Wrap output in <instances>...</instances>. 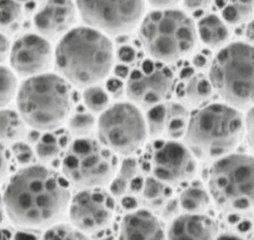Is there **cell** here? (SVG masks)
<instances>
[{
  "label": "cell",
  "instance_id": "1",
  "mask_svg": "<svg viewBox=\"0 0 254 240\" xmlns=\"http://www.w3.org/2000/svg\"><path fill=\"white\" fill-rule=\"evenodd\" d=\"M70 200L67 179L39 164L27 165L14 173L3 195L10 219L29 228L50 227L64 216Z\"/></svg>",
  "mask_w": 254,
  "mask_h": 240
},
{
  "label": "cell",
  "instance_id": "2",
  "mask_svg": "<svg viewBox=\"0 0 254 240\" xmlns=\"http://www.w3.org/2000/svg\"><path fill=\"white\" fill-rule=\"evenodd\" d=\"M54 59L61 76L78 87H87L109 74L114 61L113 45L102 31L79 26L62 37Z\"/></svg>",
  "mask_w": 254,
  "mask_h": 240
},
{
  "label": "cell",
  "instance_id": "3",
  "mask_svg": "<svg viewBox=\"0 0 254 240\" xmlns=\"http://www.w3.org/2000/svg\"><path fill=\"white\" fill-rule=\"evenodd\" d=\"M185 142L195 157L215 161L234 151L245 136V119L228 103L203 105L190 116Z\"/></svg>",
  "mask_w": 254,
  "mask_h": 240
},
{
  "label": "cell",
  "instance_id": "4",
  "mask_svg": "<svg viewBox=\"0 0 254 240\" xmlns=\"http://www.w3.org/2000/svg\"><path fill=\"white\" fill-rule=\"evenodd\" d=\"M16 104L28 126L45 131L57 129L71 109L70 82L57 74L29 77L17 91Z\"/></svg>",
  "mask_w": 254,
  "mask_h": 240
},
{
  "label": "cell",
  "instance_id": "5",
  "mask_svg": "<svg viewBox=\"0 0 254 240\" xmlns=\"http://www.w3.org/2000/svg\"><path fill=\"white\" fill-rule=\"evenodd\" d=\"M139 35L149 57L166 64L189 57L198 38L190 16L175 8L156 9L144 15Z\"/></svg>",
  "mask_w": 254,
  "mask_h": 240
},
{
  "label": "cell",
  "instance_id": "6",
  "mask_svg": "<svg viewBox=\"0 0 254 240\" xmlns=\"http://www.w3.org/2000/svg\"><path fill=\"white\" fill-rule=\"evenodd\" d=\"M209 67V80L223 101L241 110L254 105V44H226L218 51Z\"/></svg>",
  "mask_w": 254,
  "mask_h": 240
},
{
  "label": "cell",
  "instance_id": "7",
  "mask_svg": "<svg viewBox=\"0 0 254 240\" xmlns=\"http://www.w3.org/2000/svg\"><path fill=\"white\" fill-rule=\"evenodd\" d=\"M208 190L224 213L250 212L254 208V157L233 154L214 161L208 173Z\"/></svg>",
  "mask_w": 254,
  "mask_h": 240
},
{
  "label": "cell",
  "instance_id": "8",
  "mask_svg": "<svg viewBox=\"0 0 254 240\" xmlns=\"http://www.w3.org/2000/svg\"><path fill=\"white\" fill-rule=\"evenodd\" d=\"M118 159L101 141L78 137L67 148L63 160L64 177L76 188L109 184L117 172Z\"/></svg>",
  "mask_w": 254,
  "mask_h": 240
},
{
  "label": "cell",
  "instance_id": "9",
  "mask_svg": "<svg viewBox=\"0 0 254 240\" xmlns=\"http://www.w3.org/2000/svg\"><path fill=\"white\" fill-rule=\"evenodd\" d=\"M99 139L122 155H130L143 146L147 137L146 122L139 107L118 102L102 112L98 123Z\"/></svg>",
  "mask_w": 254,
  "mask_h": 240
},
{
  "label": "cell",
  "instance_id": "10",
  "mask_svg": "<svg viewBox=\"0 0 254 240\" xmlns=\"http://www.w3.org/2000/svg\"><path fill=\"white\" fill-rule=\"evenodd\" d=\"M76 5L86 25L111 36L136 28L145 10V0H76Z\"/></svg>",
  "mask_w": 254,
  "mask_h": 240
},
{
  "label": "cell",
  "instance_id": "11",
  "mask_svg": "<svg viewBox=\"0 0 254 240\" xmlns=\"http://www.w3.org/2000/svg\"><path fill=\"white\" fill-rule=\"evenodd\" d=\"M144 167L150 176L170 187H177L195 176L197 163L186 144L173 139L158 140L147 152Z\"/></svg>",
  "mask_w": 254,
  "mask_h": 240
},
{
  "label": "cell",
  "instance_id": "12",
  "mask_svg": "<svg viewBox=\"0 0 254 240\" xmlns=\"http://www.w3.org/2000/svg\"><path fill=\"white\" fill-rule=\"evenodd\" d=\"M175 76L165 63L145 59L135 66L127 77V97L143 109L167 101L172 95Z\"/></svg>",
  "mask_w": 254,
  "mask_h": 240
},
{
  "label": "cell",
  "instance_id": "13",
  "mask_svg": "<svg viewBox=\"0 0 254 240\" xmlns=\"http://www.w3.org/2000/svg\"><path fill=\"white\" fill-rule=\"evenodd\" d=\"M112 195L101 187L79 190L69 204L73 226L83 233H98L107 227L114 215Z\"/></svg>",
  "mask_w": 254,
  "mask_h": 240
},
{
  "label": "cell",
  "instance_id": "14",
  "mask_svg": "<svg viewBox=\"0 0 254 240\" xmlns=\"http://www.w3.org/2000/svg\"><path fill=\"white\" fill-rule=\"evenodd\" d=\"M53 49L48 38L39 34H26L17 38L10 50V64L20 76L44 73L53 62Z\"/></svg>",
  "mask_w": 254,
  "mask_h": 240
},
{
  "label": "cell",
  "instance_id": "15",
  "mask_svg": "<svg viewBox=\"0 0 254 240\" xmlns=\"http://www.w3.org/2000/svg\"><path fill=\"white\" fill-rule=\"evenodd\" d=\"M77 8L74 0H43L34 15L38 34L48 39L62 38L73 28Z\"/></svg>",
  "mask_w": 254,
  "mask_h": 240
},
{
  "label": "cell",
  "instance_id": "16",
  "mask_svg": "<svg viewBox=\"0 0 254 240\" xmlns=\"http://www.w3.org/2000/svg\"><path fill=\"white\" fill-rule=\"evenodd\" d=\"M186 106L175 101H163L153 105L145 115L147 133L151 137L177 140L186 133L190 120Z\"/></svg>",
  "mask_w": 254,
  "mask_h": 240
},
{
  "label": "cell",
  "instance_id": "17",
  "mask_svg": "<svg viewBox=\"0 0 254 240\" xmlns=\"http://www.w3.org/2000/svg\"><path fill=\"white\" fill-rule=\"evenodd\" d=\"M219 228L214 219L203 214L186 213L173 218L166 236L169 240H214Z\"/></svg>",
  "mask_w": 254,
  "mask_h": 240
},
{
  "label": "cell",
  "instance_id": "18",
  "mask_svg": "<svg viewBox=\"0 0 254 240\" xmlns=\"http://www.w3.org/2000/svg\"><path fill=\"white\" fill-rule=\"evenodd\" d=\"M165 236L161 221L148 210L140 209L127 214L121 224V240H163Z\"/></svg>",
  "mask_w": 254,
  "mask_h": 240
},
{
  "label": "cell",
  "instance_id": "19",
  "mask_svg": "<svg viewBox=\"0 0 254 240\" xmlns=\"http://www.w3.org/2000/svg\"><path fill=\"white\" fill-rule=\"evenodd\" d=\"M196 29L201 40L211 49L222 48L229 41V28L226 22L214 13L203 16L199 20Z\"/></svg>",
  "mask_w": 254,
  "mask_h": 240
},
{
  "label": "cell",
  "instance_id": "20",
  "mask_svg": "<svg viewBox=\"0 0 254 240\" xmlns=\"http://www.w3.org/2000/svg\"><path fill=\"white\" fill-rule=\"evenodd\" d=\"M70 135L65 129L47 130L39 137L36 145V153L44 162H54L69 147Z\"/></svg>",
  "mask_w": 254,
  "mask_h": 240
},
{
  "label": "cell",
  "instance_id": "21",
  "mask_svg": "<svg viewBox=\"0 0 254 240\" xmlns=\"http://www.w3.org/2000/svg\"><path fill=\"white\" fill-rule=\"evenodd\" d=\"M180 207L185 213L203 214L209 206L210 194L199 182H194L180 195Z\"/></svg>",
  "mask_w": 254,
  "mask_h": 240
},
{
  "label": "cell",
  "instance_id": "22",
  "mask_svg": "<svg viewBox=\"0 0 254 240\" xmlns=\"http://www.w3.org/2000/svg\"><path fill=\"white\" fill-rule=\"evenodd\" d=\"M25 122L19 112L0 108V142H16L25 135Z\"/></svg>",
  "mask_w": 254,
  "mask_h": 240
},
{
  "label": "cell",
  "instance_id": "23",
  "mask_svg": "<svg viewBox=\"0 0 254 240\" xmlns=\"http://www.w3.org/2000/svg\"><path fill=\"white\" fill-rule=\"evenodd\" d=\"M214 92L209 78L199 73L190 78L185 88V95L192 105H201L208 101Z\"/></svg>",
  "mask_w": 254,
  "mask_h": 240
},
{
  "label": "cell",
  "instance_id": "24",
  "mask_svg": "<svg viewBox=\"0 0 254 240\" xmlns=\"http://www.w3.org/2000/svg\"><path fill=\"white\" fill-rule=\"evenodd\" d=\"M254 13V0H227L222 7V18L230 25L250 20Z\"/></svg>",
  "mask_w": 254,
  "mask_h": 240
},
{
  "label": "cell",
  "instance_id": "25",
  "mask_svg": "<svg viewBox=\"0 0 254 240\" xmlns=\"http://www.w3.org/2000/svg\"><path fill=\"white\" fill-rule=\"evenodd\" d=\"M23 17L22 4L17 0H0V28H17Z\"/></svg>",
  "mask_w": 254,
  "mask_h": 240
},
{
  "label": "cell",
  "instance_id": "26",
  "mask_svg": "<svg viewBox=\"0 0 254 240\" xmlns=\"http://www.w3.org/2000/svg\"><path fill=\"white\" fill-rule=\"evenodd\" d=\"M83 101L85 106L93 112L104 111L110 102V97L107 90L100 85L92 84L87 86L83 92Z\"/></svg>",
  "mask_w": 254,
  "mask_h": 240
},
{
  "label": "cell",
  "instance_id": "27",
  "mask_svg": "<svg viewBox=\"0 0 254 240\" xmlns=\"http://www.w3.org/2000/svg\"><path fill=\"white\" fill-rule=\"evenodd\" d=\"M141 192L143 198L155 206V203L163 204L164 199L170 196L171 187L153 176H149L144 180Z\"/></svg>",
  "mask_w": 254,
  "mask_h": 240
},
{
  "label": "cell",
  "instance_id": "28",
  "mask_svg": "<svg viewBox=\"0 0 254 240\" xmlns=\"http://www.w3.org/2000/svg\"><path fill=\"white\" fill-rule=\"evenodd\" d=\"M17 89V80L13 72L0 65V108L5 107L13 100Z\"/></svg>",
  "mask_w": 254,
  "mask_h": 240
},
{
  "label": "cell",
  "instance_id": "29",
  "mask_svg": "<svg viewBox=\"0 0 254 240\" xmlns=\"http://www.w3.org/2000/svg\"><path fill=\"white\" fill-rule=\"evenodd\" d=\"M96 126V119L92 114L78 111L75 113L68 122L69 130L77 137H85L89 135Z\"/></svg>",
  "mask_w": 254,
  "mask_h": 240
},
{
  "label": "cell",
  "instance_id": "30",
  "mask_svg": "<svg viewBox=\"0 0 254 240\" xmlns=\"http://www.w3.org/2000/svg\"><path fill=\"white\" fill-rule=\"evenodd\" d=\"M45 240H83L85 234L77 228L66 224L52 225L44 234Z\"/></svg>",
  "mask_w": 254,
  "mask_h": 240
},
{
  "label": "cell",
  "instance_id": "31",
  "mask_svg": "<svg viewBox=\"0 0 254 240\" xmlns=\"http://www.w3.org/2000/svg\"><path fill=\"white\" fill-rule=\"evenodd\" d=\"M12 153L14 160L23 166L36 163V154L27 143L18 141L14 142L12 146Z\"/></svg>",
  "mask_w": 254,
  "mask_h": 240
},
{
  "label": "cell",
  "instance_id": "32",
  "mask_svg": "<svg viewBox=\"0 0 254 240\" xmlns=\"http://www.w3.org/2000/svg\"><path fill=\"white\" fill-rule=\"evenodd\" d=\"M246 212H237V213H227L228 223L232 230L237 232V235H246L253 230V220L245 216ZM240 238V237H239ZM241 239V238H240Z\"/></svg>",
  "mask_w": 254,
  "mask_h": 240
},
{
  "label": "cell",
  "instance_id": "33",
  "mask_svg": "<svg viewBox=\"0 0 254 240\" xmlns=\"http://www.w3.org/2000/svg\"><path fill=\"white\" fill-rule=\"evenodd\" d=\"M138 172H139V164L137 163V161L134 158H127L126 160H124L123 164L121 165L118 176L124 179L129 186L130 181L134 177L138 175Z\"/></svg>",
  "mask_w": 254,
  "mask_h": 240
},
{
  "label": "cell",
  "instance_id": "34",
  "mask_svg": "<svg viewBox=\"0 0 254 240\" xmlns=\"http://www.w3.org/2000/svg\"><path fill=\"white\" fill-rule=\"evenodd\" d=\"M11 170V154L0 142V183H2Z\"/></svg>",
  "mask_w": 254,
  "mask_h": 240
},
{
  "label": "cell",
  "instance_id": "35",
  "mask_svg": "<svg viewBox=\"0 0 254 240\" xmlns=\"http://www.w3.org/2000/svg\"><path fill=\"white\" fill-rule=\"evenodd\" d=\"M245 135L250 148L254 152V104L249 108V112L245 119Z\"/></svg>",
  "mask_w": 254,
  "mask_h": 240
},
{
  "label": "cell",
  "instance_id": "36",
  "mask_svg": "<svg viewBox=\"0 0 254 240\" xmlns=\"http://www.w3.org/2000/svg\"><path fill=\"white\" fill-rule=\"evenodd\" d=\"M119 61L124 64H133L137 59V51L131 45H123L117 52Z\"/></svg>",
  "mask_w": 254,
  "mask_h": 240
},
{
  "label": "cell",
  "instance_id": "37",
  "mask_svg": "<svg viewBox=\"0 0 254 240\" xmlns=\"http://www.w3.org/2000/svg\"><path fill=\"white\" fill-rule=\"evenodd\" d=\"M106 90L116 99H119L123 96L125 91L124 82L118 78H111L106 82Z\"/></svg>",
  "mask_w": 254,
  "mask_h": 240
},
{
  "label": "cell",
  "instance_id": "38",
  "mask_svg": "<svg viewBox=\"0 0 254 240\" xmlns=\"http://www.w3.org/2000/svg\"><path fill=\"white\" fill-rule=\"evenodd\" d=\"M212 0H183L184 6L189 11H198L210 5Z\"/></svg>",
  "mask_w": 254,
  "mask_h": 240
},
{
  "label": "cell",
  "instance_id": "39",
  "mask_svg": "<svg viewBox=\"0 0 254 240\" xmlns=\"http://www.w3.org/2000/svg\"><path fill=\"white\" fill-rule=\"evenodd\" d=\"M11 44L8 38L0 33V64L4 63L8 56L10 55Z\"/></svg>",
  "mask_w": 254,
  "mask_h": 240
},
{
  "label": "cell",
  "instance_id": "40",
  "mask_svg": "<svg viewBox=\"0 0 254 240\" xmlns=\"http://www.w3.org/2000/svg\"><path fill=\"white\" fill-rule=\"evenodd\" d=\"M155 9H168L175 8L181 0H145Z\"/></svg>",
  "mask_w": 254,
  "mask_h": 240
},
{
  "label": "cell",
  "instance_id": "41",
  "mask_svg": "<svg viewBox=\"0 0 254 240\" xmlns=\"http://www.w3.org/2000/svg\"><path fill=\"white\" fill-rule=\"evenodd\" d=\"M143 183H144V179L140 175H137L134 177L128 186V190H130L133 193H138L140 192L143 187Z\"/></svg>",
  "mask_w": 254,
  "mask_h": 240
},
{
  "label": "cell",
  "instance_id": "42",
  "mask_svg": "<svg viewBox=\"0 0 254 240\" xmlns=\"http://www.w3.org/2000/svg\"><path fill=\"white\" fill-rule=\"evenodd\" d=\"M193 64L199 69H205L209 64V60L207 56L203 55V53L197 54L193 59Z\"/></svg>",
  "mask_w": 254,
  "mask_h": 240
},
{
  "label": "cell",
  "instance_id": "43",
  "mask_svg": "<svg viewBox=\"0 0 254 240\" xmlns=\"http://www.w3.org/2000/svg\"><path fill=\"white\" fill-rule=\"evenodd\" d=\"M130 71H129V68L127 67V64H119L115 67V74L119 78H122V79H126L129 75Z\"/></svg>",
  "mask_w": 254,
  "mask_h": 240
},
{
  "label": "cell",
  "instance_id": "44",
  "mask_svg": "<svg viewBox=\"0 0 254 240\" xmlns=\"http://www.w3.org/2000/svg\"><path fill=\"white\" fill-rule=\"evenodd\" d=\"M123 206L127 211H133L138 206V203L133 196H127L123 199Z\"/></svg>",
  "mask_w": 254,
  "mask_h": 240
},
{
  "label": "cell",
  "instance_id": "45",
  "mask_svg": "<svg viewBox=\"0 0 254 240\" xmlns=\"http://www.w3.org/2000/svg\"><path fill=\"white\" fill-rule=\"evenodd\" d=\"M245 36L248 39V41L254 45V19L249 21L247 28H246Z\"/></svg>",
  "mask_w": 254,
  "mask_h": 240
},
{
  "label": "cell",
  "instance_id": "46",
  "mask_svg": "<svg viewBox=\"0 0 254 240\" xmlns=\"http://www.w3.org/2000/svg\"><path fill=\"white\" fill-rule=\"evenodd\" d=\"M16 239H37L36 236H34V234H32L31 232L29 231H21V232H18L15 236Z\"/></svg>",
  "mask_w": 254,
  "mask_h": 240
},
{
  "label": "cell",
  "instance_id": "47",
  "mask_svg": "<svg viewBox=\"0 0 254 240\" xmlns=\"http://www.w3.org/2000/svg\"><path fill=\"white\" fill-rule=\"evenodd\" d=\"M40 136H41V135L38 133V129H37V130H33V131H31V132L29 133L28 139H29L30 142H33V143H37Z\"/></svg>",
  "mask_w": 254,
  "mask_h": 240
},
{
  "label": "cell",
  "instance_id": "48",
  "mask_svg": "<svg viewBox=\"0 0 254 240\" xmlns=\"http://www.w3.org/2000/svg\"><path fill=\"white\" fill-rule=\"evenodd\" d=\"M11 237V233L8 230L5 229H0V239L1 240H6Z\"/></svg>",
  "mask_w": 254,
  "mask_h": 240
},
{
  "label": "cell",
  "instance_id": "49",
  "mask_svg": "<svg viewBox=\"0 0 254 240\" xmlns=\"http://www.w3.org/2000/svg\"><path fill=\"white\" fill-rule=\"evenodd\" d=\"M4 202H3V197L0 195V224L3 221V217H4Z\"/></svg>",
  "mask_w": 254,
  "mask_h": 240
},
{
  "label": "cell",
  "instance_id": "50",
  "mask_svg": "<svg viewBox=\"0 0 254 240\" xmlns=\"http://www.w3.org/2000/svg\"><path fill=\"white\" fill-rule=\"evenodd\" d=\"M17 1H19L21 4H31V5H35V4L41 3L43 0H17Z\"/></svg>",
  "mask_w": 254,
  "mask_h": 240
}]
</instances>
